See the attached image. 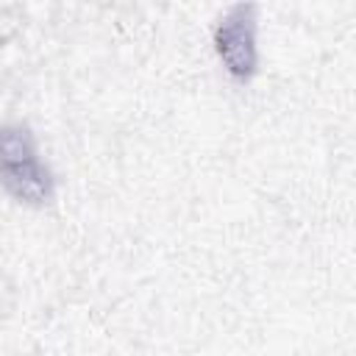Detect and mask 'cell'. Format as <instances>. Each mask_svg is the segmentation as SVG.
<instances>
[{
    "label": "cell",
    "mask_w": 356,
    "mask_h": 356,
    "mask_svg": "<svg viewBox=\"0 0 356 356\" xmlns=\"http://www.w3.org/2000/svg\"><path fill=\"white\" fill-rule=\"evenodd\" d=\"M217 61L234 83H248L259 72V14L250 3H236L220 14L211 31Z\"/></svg>",
    "instance_id": "cell-2"
},
{
    "label": "cell",
    "mask_w": 356,
    "mask_h": 356,
    "mask_svg": "<svg viewBox=\"0 0 356 356\" xmlns=\"http://www.w3.org/2000/svg\"><path fill=\"white\" fill-rule=\"evenodd\" d=\"M0 186L22 206L39 209L56 197V175L25 122L0 125Z\"/></svg>",
    "instance_id": "cell-1"
}]
</instances>
